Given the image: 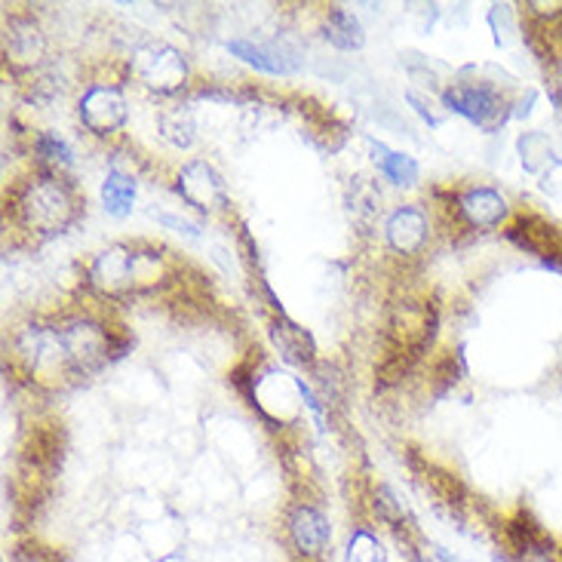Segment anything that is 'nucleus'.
<instances>
[{"label":"nucleus","mask_w":562,"mask_h":562,"mask_svg":"<svg viewBox=\"0 0 562 562\" xmlns=\"http://www.w3.org/2000/svg\"><path fill=\"white\" fill-rule=\"evenodd\" d=\"M19 218L37 234H59L77 213L75 191L56 176H34L19 194Z\"/></svg>","instance_id":"nucleus-1"},{"label":"nucleus","mask_w":562,"mask_h":562,"mask_svg":"<svg viewBox=\"0 0 562 562\" xmlns=\"http://www.w3.org/2000/svg\"><path fill=\"white\" fill-rule=\"evenodd\" d=\"M160 130H164V136L172 142V145H191V133H194V121H191V114L182 121V111H169L160 117Z\"/></svg>","instance_id":"nucleus-19"},{"label":"nucleus","mask_w":562,"mask_h":562,"mask_svg":"<svg viewBox=\"0 0 562 562\" xmlns=\"http://www.w3.org/2000/svg\"><path fill=\"white\" fill-rule=\"evenodd\" d=\"M345 562H387V553H384L381 541L369 529H357L348 538Z\"/></svg>","instance_id":"nucleus-16"},{"label":"nucleus","mask_w":562,"mask_h":562,"mask_svg":"<svg viewBox=\"0 0 562 562\" xmlns=\"http://www.w3.org/2000/svg\"><path fill=\"white\" fill-rule=\"evenodd\" d=\"M519 157H522V167L529 169V172H544V169L553 167V145H550V138L544 133H522L517 142Z\"/></svg>","instance_id":"nucleus-15"},{"label":"nucleus","mask_w":562,"mask_h":562,"mask_svg":"<svg viewBox=\"0 0 562 562\" xmlns=\"http://www.w3.org/2000/svg\"><path fill=\"white\" fill-rule=\"evenodd\" d=\"M553 99H557V105L562 108V56L560 59H553Z\"/></svg>","instance_id":"nucleus-21"},{"label":"nucleus","mask_w":562,"mask_h":562,"mask_svg":"<svg viewBox=\"0 0 562 562\" xmlns=\"http://www.w3.org/2000/svg\"><path fill=\"white\" fill-rule=\"evenodd\" d=\"M372 154H375V164L379 169L400 188H409V184L418 182V164L412 160L409 154H400L391 151L387 145H381V142H372Z\"/></svg>","instance_id":"nucleus-11"},{"label":"nucleus","mask_w":562,"mask_h":562,"mask_svg":"<svg viewBox=\"0 0 562 562\" xmlns=\"http://www.w3.org/2000/svg\"><path fill=\"white\" fill-rule=\"evenodd\" d=\"M326 37H329L338 49H360V46H363V29H360V22H357L348 10H341V7L329 10V19H326Z\"/></svg>","instance_id":"nucleus-13"},{"label":"nucleus","mask_w":562,"mask_h":562,"mask_svg":"<svg viewBox=\"0 0 562 562\" xmlns=\"http://www.w3.org/2000/svg\"><path fill=\"white\" fill-rule=\"evenodd\" d=\"M34 148H37L44 164H53V167H68L71 164V148L56 133H41Z\"/></svg>","instance_id":"nucleus-18"},{"label":"nucleus","mask_w":562,"mask_h":562,"mask_svg":"<svg viewBox=\"0 0 562 562\" xmlns=\"http://www.w3.org/2000/svg\"><path fill=\"white\" fill-rule=\"evenodd\" d=\"M375 514H379V519H384V522H391V526H400L403 517H406V514H403V504L396 502V495L387 486L375 488Z\"/></svg>","instance_id":"nucleus-20"},{"label":"nucleus","mask_w":562,"mask_h":562,"mask_svg":"<svg viewBox=\"0 0 562 562\" xmlns=\"http://www.w3.org/2000/svg\"><path fill=\"white\" fill-rule=\"evenodd\" d=\"M289 538L295 550L302 553L304 560H314L323 550L329 548V538H333V529H329V519L319 514L317 507L311 504H295L292 514H289Z\"/></svg>","instance_id":"nucleus-6"},{"label":"nucleus","mask_w":562,"mask_h":562,"mask_svg":"<svg viewBox=\"0 0 562 562\" xmlns=\"http://www.w3.org/2000/svg\"><path fill=\"white\" fill-rule=\"evenodd\" d=\"M387 244L403 256H415L427 244V218L425 213L403 206L387 218Z\"/></svg>","instance_id":"nucleus-9"},{"label":"nucleus","mask_w":562,"mask_h":562,"mask_svg":"<svg viewBox=\"0 0 562 562\" xmlns=\"http://www.w3.org/2000/svg\"><path fill=\"white\" fill-rule=\"evenodd\" d=\"M123 121H126V99L117 87H92L80 99V123L95 136L114 133Z\"/></svg>","instance_id":"nucleus-5"},{"label":"nucleus","mask_w":562,"mask_h":562,"mask_svg":"<svg viewBox=\"0 0 562 562\" xmlns=\"http://www.w3.org/2000/svg\"><path fill=\"white\" fill-rule=\"evenodd\" d=\"M13 562H44L41 560V557H37V553H34V550H15L13 553Z\"/></svg>","instance_id":"nucleus-22"},{"label":"nucleus","mask_w":562,"mask_h":562,"mask_svg":"<svg viewBox=\"0 0 562 562\" xmlns=\"http://www.w3.org/2000/svg\"><path fill=\"white\" fill-rule=\"evenodd\" d=\"M7 49L13 53L15 59H34V56H41V49H44L41 31L34 29V25L19 29V22H13L10 34H7Z\"/></svg>","instance_id":"nucleus-17"},{"label":"nucleus","mask_w":562,"mask_h":562,"mask_svg":"<svg viewBox=\"0 0 562 562\" xmlns=\"http://www.w3.org/2000/svg\"><path fill=\"white\" fill-rule=\"evenodd\" d=\"M179 194H182L191 206L198 210H215V206H225L228 198H225V188H222V179L215 176L210 164L203 160H194L182 169L179 176Z\"/></svg>","instance_id":"nucleus-7"},{"label":"nucleus","mask_w":562,"mask_h":562,"mask_svg":"<svg viewBox=\"0 0 562 562\" xmlns=\"http://www.w3.org/2000/svg\"><path fill=\"white\" fill-rule=\"evenodd\" d=\"M138 261H142V256H136V249H130V246H111L92 265L90 283L102 295H126V292H133V286H136Z\"/></svg>","instance_id":"nucleus-4"},{"label":"nucleus","mask_w":562,"mask_h":562,"mask_svg":"<svg viewBox=\"0 0 562 562\" xmlns=\"http://www.w3.org/2000/svg\"><path fill=\"white\" fill-rule=\"evenodd\" d=\"M133 68H136L138 80L148 90L157 92H176L184 83V77H188V61L172 46H148V49H142L133 59Z\"/></svg>","instance_id":"nucleus-3"},{"label":"nucleus","mask_w":562,"mask_h":562,"mask_svg":"<svg viewBox=\"0 0 562 562\" xmlns=\"http://www.w3.org/2000/svg\"><path fill=\"white\" fill-rule=\"evenodd\" d=\"M442 102L449 105V111L468 117V121L476 123L486 133L498 130L510 117L507 102L495 90L483 87V83H456L452 90L442 95Z\"/></svg>","instance_id":"nucleus-2"},{"label":"nucleus","mask_w":562,"mask_h":562,"mask_svg":"<svg viewBox=\"0 0 562 562\" xmlns=\"http://www.w3.org/2000/svg\"><path fill=\"white\" fill-rule=\"evenodd\" d=\"M102 200H105V210L111 215H117V218L130 215L133 200H136V179L121 172V169H111L105 184H102Z\"/></svg>","instance_id":"nucleus-12"},{"label":"nucleus","mask_w":562,"mask_h":562,"mask_svg":"<svg viewBox=\"0 0 562 562\" xmlns=\"http://www.w3.org/2000/svg\"><path fill=\"white\" fill-rule=\"evenodd\" d=\"M228 49L237 59H244L246 65L259 68L265 75H286V71H292L286 61H283V53H277L274 46L249 44L244 37H237V41H228Z\"/></svg>","instance_id":"nucleus-10"},{"label":"nucleus","mask_w":562,"mask_h":562,"mask_svg":"<svg viewBox=\"0 0 562 562\" xmlns=\"http://www.w3.org/2000/svg\"><path fill=\"white\" fill-rule=\"evenodd\" d=\"M458 210L471 228H498L507 215V200L492 188H471L458 198Z\"/></svg>","instance_id":"nucleus-8"},{"label":"nucleus","mask_w":562,"mask_h":562,"mask_svg":"<svg viewBox=\"0 0 562 562\" xmlns=\"http://www.w3.org/2000/svg\"><path fill=\"white\" fill-rule=\"evenodd\" d=\"M277 345L283 348L289 360H295V363H311L314 360V341H311V335L299 329L295 323H289V319L280 317L274 329Z\"/></svg>","instance_id":"nucleus-14"}]
</instances>
